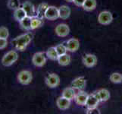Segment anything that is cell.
<instances>
[{
  "label": "cell",
  "instance_id": "33",
  "mask_svg": "<svg viewBox=\"0 0 122 114\" xmlns=\"http://www.w3.org/2000/svg\"><path fill=\"white\" fill-rule=\"evenodd\" d=\"M66 2H74V0H65Z\"/></svg>",
  "mask_w": 122,
  "mask_h": 114
},
{
  "label": "cell",
  "instance_id": "28",
  "mask_svg": "<svg viewBox=\"0 0 122 114\" xmlns=\"http://www.w3.org/2000/svg\"><path fill=\"white\" fill-rule=\"evenodd\" d=\"M56 49L58 53V56H62V55L66 54L68 49H67L66 46H65L64 44H59V45H57L56 46Z\"/></svg>",
  "mask_w": 122,
  "mask_h": 114
},
{
  "label": "cell",
  "instance_id": "21",
  "mask_svg": "<svg viewBox=\"0 0 122 114\" xmlns=\"http://www.w3.org/2000/svg\"><path fill=\"white\" fill-rule=\"evenodd\" d=\"M83 8L86 11H92L96 8V0H85Z\"/></svg>",
  "mask_w": 122,
  "mask_h": 114
},
{
  "label": "cell",
  "instance_id": "6",
  "mask_svg": "<svg viewBox=\"0 0 122 114\" xmlns=\"http://www.w3.org/2000/svg\"><path fill=\"white\" fill-rule=\"evenodd\" d=\"M113 20V16L112 13L108 11H104L100 12L98 17V22L102 25H108L112 23Z\"/></svg>",
  "mask_w": 122,
  "mask_h": 114
},
{
  "label": "cell",
  "instance_id": "15",
  "mask_svg": "<svg viewBox=\"0 0 122 114\" xmlns=\"http://www.w3.org/2000/svg\"><path fill=\"white\" fill-rule=\"evenodd\" d=\"M56 104H57V107L60 109L65 110V109H67L70 107L71 100H69L68 98H65L62 96V97H60V98H58V100L56 101Z\"/></svg>",
  "mask_w": 122,
  "mask_h": 114
},
{
  "label": "cell",
  "instance_id": "29",
  "mask_svg": "<svg viewBox=\"0 0 122 114\" xmlns=\"http://www.w3.org/2000/svg\"><path fill=\"white\" fill-rule=\"evenodd\" d=\"M8 36H9V32L8 28L5 27H0V38L8 39Z\"/></svg>",
  "mask_w": 122,
  "mask_h": 114
},
{
  "label": "cell",
  "instance_id": "26",
  "mask_svg": "<svg viewBox=\"0 0 122 114\" xmlns=\"http://www.w3.org/2000/svg\"><path fill=\"white\" fill-rule=\"evenodd\" d=\"M110 81L112 83L118 84L122 81V74L118 72H114L110 75Z\"/></svg>",
  "mask_w": 122,
  "mask_h": 114
},
{
  "label": "cell",
  "instance_id": "13",
  "mask_svg": "<svg viewBox=\"0 0 122 114\" xmlns=\"http://www.w3.org/2000/svg\"><path fill=\"white\" fill-rule=\"evenodd\" d=\"M66 47L68 51L69 52H76L78 50L80 47V42L76 38H72V39H70L66 43Z\"/></svg>",
  "mask_w": 122,
  "mask_h": 114
},
{
  "label": "cell",
  "instance_id": "27",
  "mask_svg": "<svg viewBox=\"0 0 122 114\" xmlns=\"http://www.w3.org/2000/svg\"><path fill=\"white\" fill-rule=\"evenodd\" d=\"M7 5H8V8H10V9L15 10L16 8H19L20 5V0H8Z\"/></svg>",
  "mask_w": 122,
  "mask_h": 114
},
{
  "label": "cell",
  "instance_id": "25",
  "mask_svg": "<svg viewBox=\"0 0 122 114\" xmlns=\"http://www.w3.org/2000/svg\"><path fill=\"white\" fill-rule=\"evenodd\" d=\"M97 92L100 101H107L110 98V93L107 89H100Z\"/></svg>",
  "mask_w": 122,
  "mask_h": 114
},
{
  "label": "cell",
  "instance_id": "16",
  "mask_svg": "<svg viewBox=\"0 0 122 114\" xmlns=\"http://www.w3.org/2000/svg\"><path fill=\"white\" fill-rule=\"evenodd\" d=\"M59 18L61 19H68L71 15V8L68 5H61L58 8Z\"/></svg>",
  "mask_w": 122,
  "mask_h": 114
},
{
  "label": "cell",
  "instance_id": "3",
  "mask_svg": "<svg viewBox=\"0 0 122 114\" xmlns=\"http://www.w3.org/2000/svg\"><path fill=\"white\" fill-rule=\"evenodd\" d=\"M17 78H18V81L20 84H23V85H27L31 82L33 79V75L30 71L23 70L18 73Z\"/></svg>",
  "mask_w": 122,
  "mask_h": 114
},
{
  "label": "cell",
  "instance_id": "8",
  "mask_svg": "<svg viewBox=\"0 0 122 114\" xmlns=\"http://www.w3.org/2000/svg\"><path fill=\"white\" fill-rule=\"evenodd\" d=\"M58 18H59L58 8H56V6H49L46 11L45 18L50 21H54Z\"/></svg>",
  "mask_w": 122,
  "mask_h": 114
},
{
  "label": "cell",
  "instance_id": "30",
  "mask_svg": "<svg viewBox=\"0 0 122 114\" xmlns=\"http://www.w3.org/2000/svg\"><path fill=\"white\" fill-rule=\"evenodd\" d=\"M8 45V40L7 39H3V38H0V49H2L5 48Z\"/></svg>",
  "mask_w": 122,
  "mask_h": 114
},
{
  "label": "cell",
  "instance_id": "23",
  "mask_svg": "<svg viewBox=\"0 0 122 114\" xmlns=\"http://www.w3.org/2000/svg\"><path fill=\"white\" fill-rule=\"evenodd\" d=\"M43 24V20L42 18H38L37 16H34L32 18L31 20V30H34Z\"/></svg>",
  "mask_w": 122,
  "mask_h": 114
},
{
  "label": "cell",
  "instance_id": "14",
  "mask_svg": "<svg viewBox=\"0 0 122 114\" xmlns=\"http://www.w3.org/2000/svg\"><path fill=\"white\" fill-rule=\"evenodd\" d=\"M88 96H89V94H87L86 92L81 91L77 94L75 95L74 100L77 104L81 105V106H84V105H86Z\"/></svg>",
  "mask_w": 122,
  "mask_h": 114
},
{
  "label": "cell",
  "instance_id": "17",
  "mask_svg": "<svg viewBox=\"0 0 122 114\" xmlns=\"http://www.w3.org/2000/svg\"><path fill=\"white\" fill-rule=\"evenodd\" d=\"M27 16V13L24 10V8L22 7H19L18 8H16L14 11V18L17 21V22H20V21L23 20L25 17Z\"/></svg>",
  "mask_w": 122,
  "mask_h": 114
},
{
  "label": "cell",
  "instance_id": "18",
  "mask_svg": "<svg viewBox=\"0 0 122 114\" xmlns=\"http://www.w3.org/2000/svg\"><path fill=\"white\" fill-rule=\"evenodd\" d=\"M49 5L47 3H41L40 5L37 8V11H36V16L40 18L43 19L45 18V14L46 11L47 10V8Z\"/></svg>",
  "mask_w": 122,
  "mask_h": 114
},
{
  "label": "cell",
  "instance_id": "20",
  "mask_svg": "<svg viewBox=\"0 0 122 114\" xmlns=\"http://www.w3.org/2000/svg\"><path fill=\"white\" fill-rule=\"evenodd\" d=\"M75 91L74 88L71 87H67L62 92V96L65 98H68L69 100H73L75 98Z\"/></svg>",
  "mask_w": 122,
  "mask_h": 114
},
{
  "label": "cell",
  "instance_id": "11",
  "mask_svg": "<svg viewBox=\"0 0 122 114\" xmlns=\"http://www.w3.org/2000/svg\"><path fill=\"white\" fill-rule=\"evenodd\" d=\"M86 81L84 77L81 76V77H78L75 78L74 81L71 82V87L74 89H77V90H83L86 87Z\"/></svg>",
  "mask_w": 122,
  "mask_h": 114
},
{
  "label": "cell",
  "instance_id": "19",
  "mask_svg": "<svg viewBox=\"0 0 122 114\" xmlns=\"http://www.w3.org/2000/svg\"><path fill=\"white\" fill-rule=\"evenodd\" d=\"M31 20H32L31 17L26 16L23 20L20 21L19 23L23 29L27 31H30L31 30Z\"/></svg>",
  "mask_w": 122,
  "mask_h": 114
},
{
  "label": "cell",
  "instance_id": "31",
  "mask_svg": "<svg viewBox=\"0 0 122 114\" xmlns=\"http://www.w3.org/2000/svg\"><path fill=\"white\" fill-rule=\"evenodd\" d=\"M86 113L87 114H92V113L100 114V111L96 107H94V108H90V109H88L87 110H86Z\"/></svg>",
  "mask_w": 122,
  "mask_h": 114
},
{
  "label": "cell",
  "instance_id": "32",
  "mask_svg": "<svg viewBox=\"0 0 122 114\" xmlns=\"http://www.w3.org/2000/svg\"><path fill=\"white\" fill-rule=\"evenodd\" d=\"M84 2H85V0H74V2H74L77 6L83 7V4H84Z\"/></svg>",
  "mask_w": 122,
  "mask_h": 114
},
{
  "label": "cell",
  "instance_id": "5",
  "mask_svg": "<svg viewBox=\"0 0 122 114\" xmlns=\"http://www.w3.org/2000/svg\"><path fill=\"white\" fill-rule=\"evenodd\" d=\"M46 84H47V86L49 87L55 88L59 85L60 78L58 75L55 73L49 74L46 78Z\"/></svg>",
  "mask_w": 122,
  "mask_h": 114
},
{
  "label": "cell",
  "instance_id": "24",
  "mask_svg": "<svg viewBox=\"0 0 122 114\" xmlns=\"http://www.w3.org/2000/svg\"><path fill=\"white\" fill-rule=\"evenodd\" d=\"M46 56L51 60H57L58 58V53L56 49V47H50L46 51Z\"/></svg>",
  "mask_w": 122,
  "mask_h": 114
},
{
  "label": "cell",
  "instance_id": "1",
  "mask_svg": "<svg viewBox=\"0 0 122 114\" xmlns=\"http://www.w3.org/2000/svg\"><path fill=\"white\" fill-rule=\"evenodd\" d=\"M33 39V34L31 33H26L21 34L11 41L12 44L14 45L15 48L19 51H23L27 48L28 44L30 43Z\"/></svg>",
  "mask_w": 122,
  "mask_h": 114
},
{
  "label": "cell",
  "instance_id": "9",
  "mask_svg": "<svg viewBox=\"0 0 122 114\" xmlns=\"http://www.w3.org/2000/svg\"><path fill=\"white\" fill-rule=\"evenodd\" d=\"M83 62L85 66L92 68L97 63V58L93 54H86L83 58Z\"/></svg>",
  "mask_w": 122,
  "mask_h": 114
},
{
  "label": "cell",
  "instance_id": "10",
  "mask_svg": "<svg viewBox=\"0 0 122 114\" xmlns=\"http://www.w3.org/2000/svg\"><path fill=\"white\" fill-rule=\"evenodd\" d=\"M56 33L61 37H67L70 33V28L68 26V24H60L56 26Z\"/></svg>",
  "mask_w": 122,
  "mask_h": 114
},
{
  "label": "cell",
  "instance_id": "22",
  "mask_svg": "<svg viewBox=\"0 0 122 114\" xmlns=\"http://www.w3.org/2000/svg\"><path fill=\"white\" fill-rule=\"evenodd\" d=\"M57 60H58V63H59V65H61L62 66H66V65L70 64L71 59V56H69V55H68L66 53V54L62 55V56H58Z\"/></svg>",
  "mask_w": 122,
  "mask_h": 114
},
{
  "label": "cell",
  "instance_id": "2",
  "mask_svg": "<svg viewBox=\"0 0 122 114\" xmlns=\"http://www.w3.org/2000/svg\"><path fill=\"white\" fill-rule=\"evenodd\" d=\"M18 53L15 50H11V51L8 52L3 56L2 59V64L5 67L11 66L18 60Z\"/></svg>",
  "mask_w": 122,
  "mask_h": 114
},
{
  "label": "cell",
  "instance_id": "4",
  "mask_svg": "<svg viewBox=\"0 0 122 114\" xmlns=\"http://www.w3.org/2000/svg\"><path fill=\"white\" fill-rule=\"evenodd\" d=\"M32 62L36 67H43L46 62V57L45 53L43 52L36 53L33 56Z\"/></svg>",
  "mask_w": 122,
  "mask_h": 114
},
{
  "label": "cell",
  "instance_id": "7",
  "mask_svg": "<svg viewBox=\"0 0 122 114\" xmlns=\"http://www.w3.org/2000/svg\"><path fill=\"white\" fill-rule=\"evenodd\" d=\"M99 102H100V100L99 98V94H98V92L96 91L94 93V94H90L88 96V98H87L86 103V106L88 109L97 107Z\"/></svg>",
  "mask_w": 122,
  "mask_h": 114
},
{
  "label": "cell",
  "instance_id": "12",
  "mask_svg": "<svg viewBox=\"0 0 122 114\" xmlns=\"http://www.w3.org/2000/svg\"><path fill=\"white\" fill-rule=\"evenodd\" d=\"M22 8H24L25 12L27 13V16L31 17V18L36 16V11L35 9V7L30 2H29V1L24 2L22 4Z\"/></svg>",
  "mask_w": 122,
  "mask_h": 114
}]
</instances>
